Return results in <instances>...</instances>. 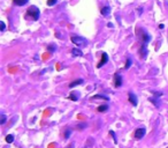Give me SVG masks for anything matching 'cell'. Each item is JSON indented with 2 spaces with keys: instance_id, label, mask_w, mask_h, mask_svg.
I'll use <instances>...</instances> for the list:
<instances>
[{
  "instance_id": "cell-1",
  "label": "cell",
  "mask_w": 168,
  "mask_h": 148,
  "mask_svg": "<svg viewBox=\"0 0 168 148\" xmlns=\"http://www.w3.org/2000/svg\"><path fill=\"white\" fill-rule=\"evenodd\" d=\"M70 39H72V42L75 44V45H77V46H80V47H82V46H86L87 45V41L82 37V36H77V35H72V37H70Z\"/></svg>"
},
{
  "instance_id": "cell-2",
  "label": "cell",
  "mask_w": 168,
  "mask_h": 148,
  "mask_svg": "<svg viewBox=\"0 0 168 148\" xmlns=\"http://www.w3.org/2000/svg\"><path fill=\"white\" fill-rule=\"evenodd\" d=\"M27 16H30L32 20H38L39 19V16H40V12H39V9L36 7V6H31L29 9H28V12H27Z\"/></svg>"
},
{
  "instance_id": "cell-3",
  "label": "cell",
  "mask_w": 168,
  "mask_h": 148,
  "mask_svg": "<svg viewBox=\"0 0 168 148\" xmlns=\"http://www.w3.org/2000/svg\"><path fill=\"white\" fill-rule=\"evenodd\" d=\"M145 133H146V130H145V127L137 129V130H136V132H135V139H137V140H141V139H143V137L145 136Z\"/></svg>"
},
{
  "instance_id": "cell-4",
  "label": "cell",
  "mask_w": 168,
  "mask_h": 148,
  "mask_svg": "<svg viewBox=\"0 0 168 148\" xmlns=\"http://www.w3.org/2000/svg\"><path fill=\"white\" fill-rule=\"evenodd\" d=\"M121 86H122V76L119 73H115L114 74V87L119 88Z\"/></svg>"
},
{
  "instance_id": "cell-5",
  "label": "cell",
  "mask_w": 168,
  "mask_h": 148,
  "mask_svg": "<svg viewBox=\"0 0 168 148\" xmlns=\"http://www.w3.org/2000/svg\"><path fill=\"white\" fill-rule=\"evenodd\" d=\"M141 38H142V42H143L142 44H148V43L151 41L150 35H149L148 32H145L144 30H142V37H141Z\"/></svg>"
},
{
  "instance_id": "cell-6",
  "label": "cell",
  "mask_w": 168,
  "mask_h": 148,
  "mask_svg": "<svg viewBox=\"0 0 168 148\" xmlns=\"http://www.w3.org/2000/svg\"><path fill=\"white\" fill-rule=\"evenodd\" d=\"M101 57H102V58H101V60H100V61H99V64L97 65V67H98V68H100L101 66H104V65L108 61V56H107V53H102V56H101Z\"/></svg>"
},
{
  "instance_id": "cell-7",
  "label": "cell",
  "mask_w": 168,
  "mask_h": 148,
  "mask_svg": "<svg viewBox=\"0 0 168 148\" xmlns=\"http://www.w3.org/2000/svg\"><path fill=\"white\" fill-rule=\"evenodd\" d=\"M129 102H130L134 107H136V105H137L138 100H137V96H136L134 93H129Z\"/></svg>"
},
{
  "instance_id": "cell-8",
  "label": "cell",
  "mask_w": 168,
  "mask_h": 148,
  "mask_svg": "<svg viewBox=\"0 0 168 148\" xmlns=\"http://www.w3.org/2000/svg\"><path fill=\"white\" fill-rule=\"evenodd\" d=\"M101 15H104V16H108L109 14H111V7H108V6H105V7H102L101 8Z\"/></svg>"
},
{
  "instance_id": "cell-9",
  "label": "cell",
  "mask_w": 168,
  "mask_h": 148,
  "mask_svg": "<svg viewBox=\"0 0 168 148\" xmlns=\"http://www.w3.org/2000/svg\"><path fill=\"white\" fill-rule=\"evenodd\" d=\"M81 83H83V80H82V79L75 80V81H73L72 83H69V88H74V87H76V86H79V85H81Z\"/></svg>"
},
{
  "instance_id": "cell-10",
  "label": "cell",
  "mask_w": 168,
  "mask_h": 148,
  "mask_svg": "<svg viewBox=\"0 0 168 148\" xmlns=\"http://www.w3.org/2000/svg\"><path fill=\"white\" fill-rule=\"evenodd\" d=\"M29 0H13V2L16 5V6H24L28 3Z\"/></svg>"
},
{
  "instance_id": "cell-11",
  "label": "cell",
  "mask_w": 168,
  "mask_h": 148,
  "mask_svg": "<svg viewBox=\"0 0 168 148\" xmlns=\"http://www.w3.org/2000/svg\"><path fill=\"white\" fill-rule=\"evenodd\" d=\"M72 53H73L74 56H76V57H82V56H83V52H82L80 49H73V50H72Z\"/></svg>"
},
{
  "instance_id": "cell-12",
  "label": "cell",
  "mask_w": 168,
  "mask_h": 148,
  "mask_svg": "<svg viewBox=\"0 0 168 148\" xmlns=\"http://www.w3.org/2000/svg\"><path fill=\"white\" fill-rule=\"evenodd\" d=\"M107 110H108V105H107V104L100 105V107H98V109H97L98 112H105V111H107Z\"/></svg>"
},
{
  "instance_id": "cell-13",
  "label": "cell",
  "mask_w": 168,
  "mask_h": 148,
  "mask_svg": "<svg viewBox=\"0 0 168 148\" xmlns=\"http://www.w3.org/2000/svg\"><path fill=\"white\" fill-rule=\"evenodd\" d=\"M141 53H142V56H143V57H145V56L148 54V50H146V44H142V46H141Z\"/></svg>"
},
{
  "instance_id": "cell-14",
  "label": "cell",
  "mask_w": 168,
  "mask_h": 148,
  "mask_svg": "<svg viewBox=\"0 0 168 148\" xmlns=\"http://www.w3.org/2000/svg\"><path fill=\"white\" fill-rule=\"evenodd\" d=\"M131 64H132V60H131V58H128V59H127V63H126V66H124V68H126V70H128V68L131 66Z\"/></svg>"
},
{
  "instance_id": "cell-15",
  "label": "cell",
  "mask_w": 168,
  "mask_h": 148,
  "mask_svg": "<svg viewBox=\"0 0 168 148\" xmlns=\"http://www.w3.org/2000/svg\"><path fill=\"white\" fill-rule=\"evenodd\" d=\"M6 141H7V142H9V144H12V142L14 141V136H13V134L7 136V137H6Z\"/></svg>"
},
{
  "instance_id": "cell-16",
  "label": "cell",
  "mask_w": 168,
  "mask_h": 148,
  "mask_svg": "<svg viewBox=\"0 0 168 148\" xmlns=\"http://www.w3.org/2000/svg\"><path fill=\"white\" fill-rule=\"evenodd\" d=\"M74 93H75V92H74ZM74 93H72V94H70L69 98H70L72 101H77V100H79V96H77L76 94H74Z\"/></svg>"
},
{
  "instance_id": "cell-17",
  "label": "cell",
  "mask_w": 168,
  "mask_h": 148,
  "mask_svg": "<svg viewBox=\"0 0 168 148\" xmlns=\"http://www.w3.org/2000/svg\"><path fill=\"white\" fill-rule=\"evenodd\" d=\"M6 120H7V117H6L3 114H1V120H0V124L3 125V124L6 123Z\"/></svg>"
},
{
  "instance_id": "cell-18",
  "label": "cell",
  "mask_w": 168,
  "mask_h": 148,
  "mask_svg": "<svg viewBox=\"0 0 168 148\" xmlns=\"http://www.w3.org/2000/svg\"><path fill=\"white\" fill-rule=\"evenodd\" d=\"M70 134H72V130H70V129L66 130V133H65V139H68V138L70 137Z\"/></svg>"
},
{
  "instance_id": "cell-19",
  "label": "cell",
  "mask_w": 168,
  "mask_h": 148,
  "mask_svg": "<svg viewBox=\"0 0 168 148\" xmlns=\"http://www.w3.org/2000/svg\"><path fill=\"white\" fill-rule=\"evenodd\" d=\"M93 98H102V100L108 101V97L107 96H104V95H96V96H93Z\"/></svg>"
},
{
  "instance_id": "cell-20",
  "label": "cell",
  "mask_w": 168,
  "mask_h": 148,
  "mask_svg": "<svg viewBox=\"0 0 168 148\" xmlns=\"http://www.w3.org/2000/svg\"><path fill=\"white\" fill-rule=\"evenodd\" d=\"M57 2H58V0H48V1H47V5H48V6H54Z\"/></svg>"
},
{
  "instance_id": "cell-21",
  "label": "cell",
  "mask_w": 168,
  "mask_h": 148,
  "mask_svg": "<svg viewBox=\"0 0 168 148\" xmlns=\"http://www.w3.org/2000/svg\"><path fill=\"white\" fill-rule=\"evenodd\" d=\"M111 134H112V136H113V138H114V142H115V144H116V142H117V140H116V137H115V133H114V132H113V131H111Z\"/></svg>"
},
{
  "instance_id": "cell-22",
  "label": "cell",
  "mask_w": 168,
  "mask_h": 148,
  "mask_svg": "<svg viewBox=\"0 0 168 148\" xmlns=\"http://www.w3.org/2000/svg\"><path fill=\"white\" fill-rule=\"evenodd\" d=\"M0 24H1V28H0V29H1V31H3V30H5V23H3V21H1Z\"/></svg>"
},
{
  "instance_id": "cell-23",
  "label": "cell",
  "mask_w": 168,
  "mask_h": 148,
  "mask_svg": "<svg viewBox=\"0 0 168 148\" xmlns=\"http://www.w3.org/2000/svg\"><path fill=\"white\" fill-rule=\"evenodd\" d=\"M84 127H86V124H80L77 126V129H84Z\"/></svg>"
},
{
  "instance_id": "cell-24",
  "label": "cell",
  "mask_w": 168,
  "mask_h": 148,
  "mask_svg": "<svg viewBox=\"0 0 168 148\" xmlns=\"http://www.w3.org/2000/svg\"><path fill=\"white\" fill-rule=\"evenodd\" d=\"M48 50H50V51H54V47L51 45V46H48Z\"/></svg>"
},
{
  "instance_id": "cell-25",
  "label": "cell",
  "mask_w": 168,
  "mask_h": 148,
  "mask_svg": "<svg viewBox=\"0 0 168 148\" xmlns=\"http://www.w3.org/2000/svg\"><path fill=\"white\" fill-rule=\"evenodd\" d=\"M73 147V144H72V145H69V146H68V148H72Z\"/></svg>"
}]
</instances>
